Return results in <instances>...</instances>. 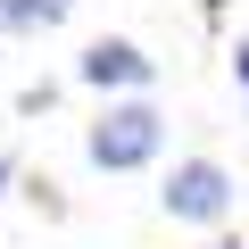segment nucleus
Instances as JSON below:
<instances>
[{"instance_id":"f257e3e1","label":"nucleus","mask_w":249,"mask_h":249,"mask_svg":"<svg viewBox=\"0 0 249 249\" xmlns=\"http://www.w3.org/2000/svg\"><path fill=\"white\" fill-rule=\"evenodd\" d=\"M158 150H166V116L142 100V91H108V108L83 124V158L100 166V175H142V166H158Z\"/></svg>"},{"instance_id":"39448f33","label":"nucleus","mask_w":249,"mask_h":249,"mask_svg":"<svg viewBox=\"0 0 249 249\" xmlns=\"http://www.w3.org/2000/svg\"><path fill=\"white\" fill-rule=\"evenodd\" d=\"M25 166H17V150H0V208H9V183H17Z\"/></svg>"},{"instance_id":"423d86ee","label":"nucleus","mask_w":249,"mask_h":249,"mask_svg":"<svg viewBox=\"0 0 249 249\" xmlns=\"http://www.w3.org/2000/svg\"><path fill=\"white\" fill-rule=\"evenodd\" d=\"M232 83H241V91H249V34H241V42H232Z\"/></svg>"},{"instance_id":"0eeeda50","label":"nucleus","mask_w":249,"mask_h":249,"mask_svg":"<svg viewBox=\"0 0 249 249\" xmlns=\"http://www.w3.org/2000/svg\"><path fill=\"white\" fill-rule=\"evenodd\" d=\"M208 249H241V241H232V232H224V241H208Z\"/></svg>"},{"instance_id":"7ed1b4c3","label":"nucleus","mask_w":249,"mask_h":249,"mask_svg":"<svg viewBox=\"0 0 249 249\" xmlns=\"http://www.w3.org/2000/svg\"><path fill=\"white\" fill-rule=\"evenodd\" d=\"M150 75H158V58H150L142 42H124V34H100V42H83V58H75V83H83V91H150Z\"/></svg>"},{"instance_id":"20e7f679","label":"nucleus","mask_w":249,"mask_h":249,"mask_svg":"<svg viewBox=\"0 0 249 249\" xmlns=\"http://www.w3.org/2000/svg\"><path fill=\"white\" fill-rule=\"evenodd\" d=\"M0 17H9V34H50L75 17V0H0Z\"/></svg>"},{"instance_id":"f03ea898","label":"nucleus","mask_w":249,"mask_h":249,"mask_svg":"<svg viewBox=\"0 0 249 249\" xmlns=\"http://www.w3.org/2000/svg\"><path fill=\"white\" fill-rule=\"evenodd\" d=\"M232 199H241V183H232L224 158H175L166 183H158V208H166L175 224H199V232H216V224L232 216Z\"/></svg>"}]
</instances>
